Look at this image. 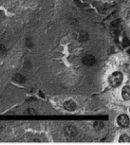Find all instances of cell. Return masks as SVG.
Returning a JSON list of instances; mask_svg holds the SVG:
<instances>
[{
  "instance_id": "6da1fadb",
  "label": "cell",
  "mask_w": 130,
  "mask_h": 145,
  "mask_svg": "<svg viewBox=\"0 0 130 145\" xmlns=\"http://www.w3.org/2000/svg\"><path fill=\"white\" fill-rule=\"evenodd\" d=\"M123 81V75L120 71H115V72H113L109 76V79H108L109 84L112 88H118V87H119L122 84Z\"/></svg>"
},
{
  "instance_id": "7a4b0ae2",
  "label": "cell",
  "mask_w": 130,
  "mask_h": 145,
  "mask_svg": "<svg viewBox=\"0 0 130 145\" xmlns=\"http://www.w3.org/2000/svg\"><path fill=\"white\" fill-rule=\"evenodd\" d=\"M82 62L86 66H93L96 62V59L92 54H86L83 57Z\"/></svg>"
},
{
  "instance_id": "3957f363",
  "label": "cell",
  "mask_w": 130,
  "mask_h": 145,
  "mask_svg": "<svg viewBox=\"0 0 130 145\" xmlns=\"http://www.w3.org/2000/svg\"><path fill=\"white\" fill-rule=\"evenodd\" d=\"M118 124L121 127H128L129 126L130 121L129 117L127 115H120L118 117Z\"/></svg>"
},
{
  "instance_id": "277c9868",
  "label": "cell",
  "mask_w": 130,
  "mask_h": 145,
  "mask_svg": "<svg viewBox=\"0 0 130 145\" xmlns=\"http://www.w3.org/2000/svg\"><path fill=\"white\" fill-rule=\"evenodd\" d=\"M64 134L69 138H73L77 135V129L73 126H66L64 128Z\"/></svg>"
},
{
  "instance_id": "5b68a950",
  "label": "cell",
  "mask_w": 130,
  "mask_h": 145,
  "mask_svg": "<svg viewBox=\"0 0 130 145\" xmlns=\"http://www.w3.org/2000/svg\"><path fill=\"white\" fill-rule=\"evenodd\" d=\"M75 38L78 42H85L89 39V34L85 31H78L75 33Z\"/></svg>"
},
{
  "instance_id": "8992f818",
  "label": "cell",
  "mask_w": 130,
  "mask_h": 145,
  "mask_svg": "<svg viewBox=\"0 0 130 145\" xmlns=\"http://www.w3.org/2000/svg\"><path fill=\"white\" fill-rule=\"evenodd\" d=\"M64 108L68 110V111H74L77 110V104L73 101V100H67L64 103L63 105Z\"/></svg>"
},
{
  "instance_id": "52a82bcc",
  "label": "cell",
  "mask_w": 130,
  "mask_h": 145,
  "mask_svg": "<svg viewBox=\"0 0 130 145\" xmlns=\"http://www.w3.org/2000/svg\"><path fill=\"white\" fill-rule=\"evenodd\" d=\"M122 96L124 100H129L130 99V87L129 85H126L123 87L122 90Z\"/></svg>"
},
{
  "instance_id": "ba28073f",
  "label": "cell",
  "mask_w": 130,
  "mask_h": 145,
  "mask_svg": "<svg viewBox=\"0 0 130 145\" xmlns=\"http://www.w3.org/2000/svg\"><path fill=\"white\" fill-rule=\"evenodd\" d=\"M13 80L15 82H18V83H24L26 82V77L21 75V74H14V76H13Z\"/></svg>"
},
{
  "instance_id": "9c48e42d",
  "label": "cell",
  "mask_w": 130,
  "mask_h": 145,
  "mask_svg": "<svg viewBox=\"0 0 130 145\" xmlns=\"http://www.w3.org/2000/svg\"><path fill=\"white\" fill-rule=\"evenodd\" d=\"M95 130L96 131H101L104 127H105V123L101 121H96L94 122V125H93Z\"/></svg>"
},
{
  "instance_id": "30bf717a",
  "label": "cell",
  "mask_w": 130,
  "mask_h": 145,
  "mask_svg": "<svg viewBox=\"0 0 130 145\" xmlns=\"http://www.w3.org/2000/svg\"><path fill=\"white\" fill-rule=\"evenodd\" d=\"M129 136L127 134H123L119 138V142L120 143H129Z\"/></svg>"
},
{
  "instance_id": "8fae6325",
  "label": "cell",
  "mask_w": 130,
  "mask_h": 145,
  "mask_svg": "<svg viewBox=\"0 0 130 145\" xmlns=\"http://www.w3.org/2000/svg\"><path fill=\"white\" fill-rule=\"evenodd\" d=\"M7 53V49L5 48V46L3 44L0 43V55L1 56H4Z\"/></svg>"
},
{
  "instance_id": "7c38bea8",
  "label": "cell",
  "mask_w": 130,
  "mask_h": 145,
  "mask_svg": "<svg viewBox=\"0 0 130 145\" xmlns=\"http://www.w3.org/2000/svg\"><path fill=\"white\" fill-rule=\"evenodd\" d=\"M26 111H27V114L30 115V116H35V115H37V111L34 109H32V108L28 109Z\"/></svg>"
},
{
  "instance_id": "4fadbf2b",
  "label": "cell",
  "mask_w": 130,
  "mask_h": 145,
  "mask_svg": "<svg viewBox=\"0 0 130 145\" xmlns=\"http://www.w3.org/2000/svg\"><path fill=\"white\" fill-rule=\"evenodd\" d=\"M26 46L29 48H32V47H33V42H32V39H26Z\"/></svg>"
},
{
  "instance_id": "5bb4252c",
  "label": "cell",
  "mask_w": 130,
  "mask_h": 145,
  "mask_svg": "<svg viewBox=\"0 0 130 145\" xmlns=\"http://www.w3.org/2000/svg\"><path fill=\"white\" fill-rule=\"evenodd\" d=\"M123 46H124V47L129 46V40H128L127 38H126V39L124 38V39H123Z\"/></svg>"
}]
</instances>
